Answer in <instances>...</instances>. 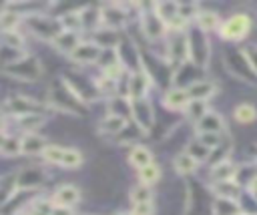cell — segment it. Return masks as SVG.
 I'll use <instances>...</instances> for the list:
<instances>
[{"mask_svg":"<svg viewBox=\"0 0 257 215\" xmlns=\"http://www.w3.org/2000/svg\"><path fill=\"white\" fill-rule=\"evenodd\" d=\"M249 30H251V18L247 14H233L219 26V34L225 40H241L249 34Z\"/></svg>","mask_w":257,"mask_h":215,"instance_id":"obj_1","label":"cell"},{"mask_svg":"<svg viewBox=\"0 0 257 215\" xmlns=\"http://www.w3.org/2000/svg\"><path fill=\"white\" fill-rule=\"evenodd\" d=\"M187 48H189V58L193 60V64L205 66L209 62V40L205 32H201L199 28L187 34Z\"/></svg>","mask_w":257,"mask_h":215,"instance_id":"obj_2","label":"cell"},{"mask_svg":"<svg viewBox=\"0 0 257 215\" xmlns=\"http://www.w3.org/2000/svg\"><path fill=\"white\" fill-rule=\"evenodd\" d=\"M4 72L10 74V76H14V78H18V80H26V82H28V80H36V78L40 76L42 68H40V64H38L36 58L26 56V58H22V60L8 62V64L4 66Z\"/></svg>","mask_w":257,"mask_h":215,"instance_id":"obj_3","label":"cell"},{"mask_svg":"<svg viewBox=\"0 0 257 215\" xmlns=\"http://www.w3.org/2000/svg\"><path fill=\"white\" fill-rule=\"evenodd\" d=\"M28 24L32 28V32L44 40H54L60 32H62V26H60V20L58 18H48L44 14H32L28 16Z\"/></svg>","mask_w":257,"mask_h":215,"instance_id":"obj_4","label":"cell"},{"mask_svg":"<svg viewBox=\"0 0 257 215\" xmlns=\"http://www.w3.org/2000/svg\"><path fill=\"white\" fill-rule=\"evenodd\" d=\"M40 104L24 94H18V96H10L4 104H2V111L4 115H12V117H24V115H32V113H40Z\"/></svg>","mask_w":257,"mask_h":215,"instance_id":"obj_5","label":"cell"},{"mask_svg":"<svg viewBox=\"0 0 257 215\" xmlns=\"http://www.w3.org/2000/svg\"><path fill=\"white\" fill-rule=\"evenodd\" d=\"M141 24H143V32H145V36H147V38H151V40L163 38V36L169 32L167 24L157 16V12H155V10L145 12V14L141 16Z\"/></svg>","mask_w":257,"mask_h":215,"instance_id":"obj_6","label":"cell"},{"mask_svg":"<svg viewBox=\"0 0 257 215\" xmlns=\"http://www.w3.org/2000/svg\"><path fill=\"white\" fill-rule=\"evenodd\" d=\"M102 54V48L96 44V42H78V46L68 54L74 62H80V64H90V62H96Z\"/></svg>","mask_w":257,"mask_h":215,"instance_id":"obj_7","label":"cell"},{"mask_svg":"<svg viewBox=\"0 0 257 215\" xmlns=\"http://www.w3.org/2000/svg\"><path fill=\"white\" fill-rule=\"evenodd\" d=\"M149 84H151V76L145 72V70H135L126 82V96L131 100H137V98H145L147 90H149Z\"/></svg>","mask_w":257,"mask_h":215,"instance_id":"obj_8","label":"cell"},{"mask_svg":"<svg viewBox=\"0 0 257 215\" xmlns=\"http://www.w3.org/2000/svg\"><path fill=\"white\" fill-rule=\"evenodd\" d=\"M185 90H187V94H189L191 100H203V102H207L217 92V84L213 80H209V78H197Z\"/></svg>","mask_w":257,"mask_h":215,"instance_id":"obj_9","label":"cell"},{"mask_svg":"<svg viewBox=\"0 0 257 215\" xmlns=\"http://www.w3.org/2000/svg\"><path fill=\"white\" fill-rule=\"evenodd\" d=\"M131 115L135 117L137 127H141L143 131H147L153 125V109H151V102L147 98L131 100Z\"/></svg>","mask_w":257,"mask_h":215,"instance_id":"obj_10","label":"cell"},{"mask_svg":"<svg viewBox=\"0 0 257 215\" xmlns=\"http://www.w3.org/2000/svg\"><path fill=\"white\" fill-rule=\"evenodd\" d=\"M100 20L104 24H108L110 28H120L126 24L128 14H126L124 6H120V4H106L100 10Z\"/></svg>","mask_w":257,"mask_h":215,"instance_id":"obj_11","label":"cell"},{"mask_svg":"<svg viewBox=\"0 0 257 215\" xmlns=\"http://www.w3.org/2000/svg\"><path fill=\"white\" fill-rule=\"evenodd\" d=\"M195 127H197V135H201V133L221 135V133L225 131V121H223V117H221L219 113L207 111V113L195 123Z\"/></svg>","mask_w":257,"mask_h":215,"instance_id":"obj_12","label":"cell"},{"mask_svg":"<svg viewBox=\"0 0 257 215\" xmlns=\"http://www.w3.org/2000/svg\"><path fill=\"white\" fill-rule=\"evenodd\" d=\"M169 56L171 60L181 66V62L185 58H189V48H187V34L183 32H175V36L169 40Z\"/></svg>","mask_w":257,"mask_h":215,"instance_id":"obj_13","label":"cell"},{"mask_svg":"<svg viewBox=\"0 0 257 215\" xmlns=\"http://www.w3.org/2000/svg\"><path fill=\"white\" fill-rule=\"evenodd\" d=\"M78 199H80V191L74 185H60L54 191L52 203L58 205V207H72V205L78 203Z\"/></svg>","mask_w":257,"mask_h":215,"instance_id":"obj_14","label":"cell"},{"mask_svg":"<svg viewBox=\"0 0 257 215\" xmlns=\"http://www.w3.org/2000/svg\"><path fill=\"white\" fill-rule=\"evenodd\" d=\"M42 183H44V173L38 167L22 169L16 177V187L18 189H30V187H38Z\"/></svg>","mask_w":257,"mask_h":215,"instance_id":"obj_15","label":"cell"},{"mask_svg":"<svg viewBox=\"0 0 257 215\" xmlns=\"http://www.w3.org/2000/svg\"><path fill=\"white\" fill-rule=\"evenodd\" d=\"M163 102H165V106H167V109H171V111H185V109H187V104L191 102V98H189V94H187V90H185V88L175 86V88H171V90H167V92H165Z\"/></svg>","mask_w":257,"mask_h":215,"instance_id":"obj_16","label":"cell"},{"mask_svg":"<svg viewBox=\"0 0 257 215\" xmlns=\"http://www.w3.org/2000/svg\"><path fill=\"white\" fill-rule=\"evenodd\" d=\"M78 42H80V32H76V30H62V32L52 40L54 48L60 50V52H66V54H70V52L78 46Z\"/></svg>","mask_w":257,"mask_h":215,"instance_id":"obj_17","label":"cell"},{"mask_svg":"<svg viewBox=\"0 0 257 215\" xmlns=\"http://www.w3.org/2000/svg\"><path fill=\"white\" fill-rule=\"evenodd\" d=\"M46 139L36 135V133H26L22 139H20V151L24 155H38L46 149Z\"/></svg>","mask_w":257,"mask_h":215,"instance_id":"obj_18","label":"cell"},{"mask_svg":"<svg viewBox=\"0 0 257 215\" xmlns=\"http://www.w3.org/2000/svg\"><path fill=\"white\" fill-rule=\"evenodd\" d=\"M235 173H237V165L229 159H223V161L215 163L213 169H211V177H213L215 183L217 181H233Z\"/></svg>","mask_w":257,"mask_h":215,"instance_id":"obj_19","label":"cell"},{"mask_svg":"<svg viewBox=\"0 0 257 215\" xmlns=\"http://www.w3.org/2000/svg\"><path fill=\"white\" fill-rule=\"evenodd\" d=\"M219 26H221L219 14H215V12H199L197 14V28L201 32H213V30H219Z\"/></svg>","mask_w":257,"mask_h":215,"instance_id":"obj_20","label":"cell"},{"mask_svg":"<svg viewBox=\"0 0 257 215\" xmlns=\"http://www.w3.org/2000/svg\"><path fill=\"white\" fill-rule=\"evenodd\" d=\"M213 213L215 215H239L241 213V207L235 199H223V197H217L215 203H213Z\"/></svg>","mask_w":257,"mask_h":215,"instance_id":"obj_21","label":"cell"},{"mask_svg":"<svg viewBox=\"0 0 257 215\" xmlns=\"http://www.w3.org/2000/svg\"><path fill=\"white\" fill-rule=\"evenodd\" d=\"M153 10L157 12V16H159L165 24H169L171 20H175V18L179 16V4H177V2H159V4L153 6Z\"/></svg>","mask_w":257,"mask_h":215,"instance_id":"obj_22","label":"cell"},{"mask_svg":"<svg viewBox=\"0 0 257 215\" xmlns=\"http://www.w3.org/2000/svg\"><path fill=\"white\" fill-rule=\"evenodd\" d=\"M124 125H126V121H124L122 117H116V115H110V113H108V115L100 121L98 129H100V133H104V135H116Z\"/></svg>","mask_w":257,"mask_h":215,"instance_id":"obj_23","label":"cell"},{"mask_svg":"<svg viewBox=\"0 0 257 215\" xmlns=\"http://www.w3.org/2000/svg\"><path fill=\"white\" fill-rule=\"evenodd\" d=\"M110 115H116V117H122L124 121L128 119L131 115V98L122 96V94H114L110 98Z\"/></svg>","mask_w":257,"mask_h":215,"instance_id":"obj_24","label":"cell"},{"mask_svg":"<svg viewBox=\"0 0 257 215\" xmlns=\"http://www.w3.org/2000/svg\"><path fill=\"white\" fill-rule=\"evenodd\" d=\"M197 167H199V163L187 153H181V155L175 157V171L179 175H191V173L197 171Z\"/></svg>","mask_w":257,"mask_h":215,"instance_id":"obj_25","label":"cell"},{"mask_svg":"<svg viewBox=\"0 0 257 215\" xmlns=\"http://www.w3.org/2000/svg\"><path fill=\"white\" fill-rule=\"evenodd\" d=\"M128 159H131V163H133L137 169H143V167H147V165L153 163V155H151V151H149L147 147H141V145L133 147Z\"/></svg>","mask_w":257,"mask_h":215,"instance_id":"obj_26","label":"cell"},{"mask_svg":"<svg viewBox=\"0 0 257 215\" xmlns=\"http://www.w3.org/2000/svg\"><path fill=\"white\" fill-rule=\"evenodd\" d=\"M0 153L8 155V157L22 153L20 151V139H16L12 135H0Z\"/></svg>","mask_w":257,"mask_h":215,"instance_id":"obj_27","label":"cell"},{"mask_svg":"<svg viewBox=\"0 0 257 215\" xmlns=\"http://www.w3.org/2000/svg\"><path fill=\"white\" fill-rule=\"evenodd\" d=\"M235 119L241 123V125H249V123H253L255 119H257V109L253 106V104H247V102H243V104H239L237 109H235Z\"/></svg>","mask_w":257,"mask_h":215,"instance_id":"obj_28","label":"cell"},{"mask_svg":"<svg viewBox=\"0 0 257 215\" xmlns=\"http://www.w3.org/2000/svg\"><path fill=\"white\" fill-rule=\"evenodd\" d=\"M44 117L40 113H32V115H24V117H18V125L26 131V133H34L40 125H44Z\"/></svg>","mask_w":257,"mask_h":215,"instance_id":"obj_29","label":"cell"},{"mask_svg":"<svg viewBox=\"0 0 257 215\" xmlns=\"http://www.w3.org/2000/svg\"><path fill=\"white\" fill-rule=\"evenodd\" d=\"M139 177H141V183H143V185L151 187L153 183H157V181L161 179V169H159V165L151 163V165L139 169Z\"/></svg>","mask_w":257,"mask_h":215,"instance_id":"obj_30","label":"cell"},{"mask_svg":"<svg viewBox=\"0 0 257 215\" xmlns=\"http://www.w3.org/2000/svg\"><path fill=\"white\" fill-rule=\"evenodd\" d=\"M213 191L217 193V197H223V199H235L239 187L235 181H217L213 185Z\"/></svg>","mask_w":257,"mask_h":215,"instance_id":"obj_31","label":"cell"},{"mask_svg":"<svg viewBox=\"0 0 257 215\" xmlns=\"http://www.w3.org/2000/svg\"><path fill=\"white\" fill-rule=\"evenodd\" d=\"M52 209H54V203H52V201L38 197V199H34V201L28 205L26 213H28V215H52Z\"/></svg>","mask_w":257,"mask_h":215,"instance_id":"obj_32","label":"cell"},{"mask_svg":"<svg viewBox=\"0 0 257 215\" xmlns=\"http://www.w3.org/2000/svg\"><path fill=\"white\" fill-rule=\"evenodd\" d=\"M187 155H191L197 163H201V161H205L207 157H211V149L209 147H205L203 143H199V141H193V143H189V147H187V151H185Z\"/></svg>","mask_w":257,"mask_h":215,"instance_id":"obj_33","label":"cell"},{"mask_svg":"<svg viewBox=\"0 0 257 215\" xmlns=\"http://www.w3.org/2000/svg\"><path fill=\"white\" fill-rule=\"evenodd\" d=\"M60 165L64 169H76L82 165V153H78L76 149H64V155H62V161Z\"/></svg>","mask_w":257,"mask_h":215,"instance_id":"obj_34","label":"cell"},{"mask_svg":"<svg viewBox=\"0 0 257 215\" xmlns=\"http://www.w3.org/2000/svg\"><path fill=\"white\" fill-rule=\"evenodd\" d=\"M131 201L133 203H153V191L151 187L147 185H137L133 191H131Z\"/></svg>","mask_w":257,"mask_h":215,"instance_id":"obj_35","label":"cell"},{"mask_svg":"<svg viewBox=\"0 0 257 215\" xmlns=\"http://www.w3.org/2000/svg\"><path fill=\"white\" fill-rule=\"evenodd\" d=\"M185 113H187V117H189L193 123H197V121L207 113V102H203V100H191V102L187 104Z\"/></svg>","mask_w":257,"mask_h":215,"instance_id":"obj_36","label":"cell"},{"mask_svg":"<svg viewBox=\"0 0 257 215\" xmlns=\"http://www.w3.org/2000/svg\"><path fill=\"white\" fill-rule=\"evenodd\" d=\"M50 94H52L50 98H52V102H54V100H58L60 96H64V88H58V86H52V92H50ZM68 96H70V102H66V111H70V113H76V111H78V106H76V102H78L80 98H78V96H76V94L72 92V88H70V92H68ZM76 115H78V113H76Z\"/></svg>","mask_w":257,"mask_h":215,"instance_id":"obj_37","label":"cell"},{"mask_svg":"<svg viewBox=\"0 0 257 215\" xmlns=\"http://www.w3.org/2000/svg\"><path fill=\"white\" fill-rule=\"evenodd\" d=\"M20 22V16L10 12V10H4L0 14V28L2 32H10V30H16V24Z\"/></svg>","mask_w":257,"mask_h":215,"instance_id":"obj_38","label":"cell"},{"mask_svg":"<svg viewBox=\"0 0 257 215\" xmlns=\"http://www.w3.org/2000/svg\"><path fill=\"white\" fill-rule=\"evenodd\" d=\"M143 133H145V131H143L141 127H137V125H124L116 135H120V137H118V143H122V141H137Z\"/></svg>","mask_w":257,"mask_h":215,"instance_id":"obj_39","label":"cell"},{"mask_svg":"<svg viewBox=\"0 0 257 215\" xmlns=\"http://www.w3.org/2000/svg\"><path fill=\"white\" fill-rule=\"evenodd\" d=\"M62 155H64V147H60V145H48V147L42 151V157H44L48 163H56V165H60Z\"/></svg>","mask_w":257,"mask_h":215,"instance_id":"obj_40","label":"cell"},{"mask_svg":"<svg viewBox=\"0 0 257 215\" xmlns=\"http://www.w3.org/2000/svg\"><path fill=\"white\" fill-rule=\"evenodd\" d=\"M2 42L6 44V48H22L24 46V38L20 32L10 30V32H2Z\"/></svg>","mask_w":257,"mask_h":215,"instance_id":"obj_41","label":"cell"},{"mask_svg":"<svg viewBox=\"0 0 257 215\" xmlns=\"http://www.w3.org/2000/svg\"><path fill=\"white\" fill-rule=\"evenodd\" d=\"M241 54H243V58H245L249 70L257 74V44H249V46H245Z\"/></svg>","mask_w":257,"mask_h":215,"instance_id":"obj_42","label":"cell"},{"mask_svg":"<svg viewBox=\"0 0 257 215\" xmlns=\"http://www.w3.org/2000/svg\"><path fill=\"white\" fill-rule=\"evenodd\" d=\"M197 141H199V143H203L205 147H209V149L213 151V149H217V147L221 145V135H213V133H201V135H197Z\"/></svg>","mask_w":257,"mask_h":215,"instance_id":"obj_43","label":"cell"},{"mask_svg":"<svg viewBox=\"0 0 257 215\" xmlns=\"http://www.w3.org/2000/svg\"><path fill=\"white\" fill-rule=\"evenodd\" d=\"M153 203H135L131 215H153Z\"/></svg>","mask_w":257,"mask_h":215,"instance_id":"obj_44","label":"cell"},{"mask_svg":"<svg viewBox=\"0 0 257 215\" xmlns=\"http://www.w3.org/2000/svg\"><path fill=\"white\" fill-rule=\"evenodd\" d=\"M52 215H74V213H72V209H70V207H58V205H54Z\"/></svg>","mask_w":257,"mask_h":215,"instance_id":"obj_45","label":"cell"},{"mask_svg":"<svg viewBox=\"0 0 257 215\" xmlns=\"http://www.w3.org/2000/svg\"><path fill=\"white\" fill-rule=\"evenodd\" d=\"M16 215H28V213H26V211H18Z\"/></svg>","mask_w":257,"mask_h":215,"instance_id":"obj_46","label":"cell"},{"mask_svg":"<svg viewBox=\"0 0 257 215\" xmlns=\"http://www.w3.org/2000/svg\"><path fill=\"white\" fill-rule=\"evenodd\" d=\"M116 215H131V213H116Z\"/></svg>","mask_w":257,"mask_h":215,"instance_id":"obj_47","label":"cell"},{"mask_svg":"<svg viewBox=\"0 0 257 215\" xmlns=\"http://www.w3.org/2000/svg\"><path fill=\"white\" fill-rule=\"evenodd\" d=\"M239 215H247V213H239Z\"/></svg>","mask_w":257,"mask_h":215,"instance_id":"obj_48","label":"cell"},{"mask_svg":"<svg viewBox=\"0 0 257 215\" xmlns=\"http://www.w3.org/2000/svg\"><path fill=\"white\" fill-rule=\"evenodd\" d=\"M0 40H2V36H0Z\"/></svg>","mask_w":257,"mask_h":215,"instance_id":"obj_49","label":"cell"}]
</instances>
